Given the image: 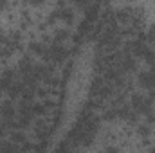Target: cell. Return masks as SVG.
<instances>
[{
	"label": "cell",
	"mask_w": 155,
	"mask_h": 153,
	"mask_svg": "<svg viewBox=\"0 0 155 153\" xmlns=\"http://www.w3.org/2000/svg\"><path fill=\"white\" fill-rule=\"evenodd\" d=\"M139 85L144 88H155V72H152V70L141 72L139 74Z\"/></svg>",
	"instance_id": "6da1fadb"
},
{
	"label": "cell",
	"mask_w": 155,
	"mask_h": 153,
	"mask_svg": "<svg viewBox=\"0 0 155 153\" xmlns=\"http://www.w3.org/2000/svg\"><path fill=\"white\" fill-rule=\"evenodd\" d=\"M0 112H2V115H4V122H9V121L15 119V106H13L11 101H4Z\"/></svg>",
	"instance_id": "7a4b0ae2"
},
{
	"label": "cell",
	"mask_w": 155,
	"mask_h": 153,
	"mask_svg": "<svg viewBox=\"0 0 155 153\" xmlns=\"http://www.w3.org/2000/svg\"><path fill=\"white\" fill-rule=\"evenodd\" d=\"M144 99H146V97H143L141 94H134V96H132V106L135 108V112H139V108L143 106Z\"/></svg>",
	"instance_id": "3957f363"
},
{
	"label": "cell",
	"mask_w": 155,
	"mask_h": 153,
	"mask_svg": "<svg viewBox=\"0 0 155 153\" xmlns=\"http://www.w3.org/2000/svg\"><path fill=\"white\" fill-rule=\"evenodd\" d=\"M67 38H69V31L61 29V31H58V33H56V36H54V43H58V45H60V43H63Z\"/></svg>",
	"instance_id": "277c9868"
},
{
	"label": "cell",
	"mask_w": 155,
	"mask_h": 153,
	"mask_svg": "<svg viewBox=\"0 0 155 153\" xmlns=\"http://www.w3.org/2000/svg\"><path fill=\"white\" fill-rule=\"evenodd\" d=\"M11 141H13V144H18V142L25 144V135H24L22 132H15V133L11 135Z\"/></svg>",
	"instance_id": "5b68a950"
},
{
	"label": "cell",
	"mask_w": 155,
	"mask_h": 153,
	"mask_svg": "<svg viewBox=\"0 0 155 153\" xmlns=\"http://www.w3.org/2000/svg\"><path fill=\"white\" fill-rule=\"evenodd\" d=\"M33 52H36V54H45L47 50H45V47L41 45V43H31V47H29Z\"/></svg>",
	"instance_id": "8992f818"
},
{
	"label": "cell",
	"mask_w": 155,
	"mask_h": 153,
	"mask_svg": "<svg viewBox=\"0 0 155 153\" xmlns=\"http://www.w3.org/2000/svg\"><path fill=\"white\" fill-rule=\"evenodd\" d=\"M60 16H61L67 24H72V22H74V13H72V11H63Z\"/></svg>",
	"instance_id": "52a82bcc"
},
{
	"label": "cell",
	"mask_w": 155,
	"mask_h": 153,
	"mask_svg": "<svg viewBox=\"0 0 155 153\" xmlns=\"http://www.w3.org/2000/svg\"><path fill=\"white\" fill-rule=\"evenodd\" d=\"M137 133H139L141 137H148V135H150V128H148L146 124H141V126L137 128Z\"/></svg>",
	"instance_id": "ba28073f"
},
{
	"label": "cell",
	"mask_w": 155,
	"mask_h": 153,
	"mask_svg": "<svg viewBox=\"0 0 155 153\" xmlns=\"http://www.w3.org/2000/svg\"><path fill=\"white\" fill-rule=\"evenodd\" d=\"M105 153H119V150H117L116 146H107L105 148Z\"/></svg>",
	"instance_id": "9c48e42d"
},
{
	"label": "cell",
	"mask_w": 155,
	"mask_h": 153,
	"mask_svg": "<svg viewBox=\"0 0 155 153\" xmlns=\"http://www.w3.org/2000/svg\"><path fill=\"white\" fill-rule=\"evenodd\" d=\"M9 56V50L7 49H0V58H7Z\"/></svg>",
	"instance_id": "30bf717a"
},
{
	"label": "cell",
	"mask_w": 155,
	"mask_h": 153,
	"mask_svg": "<svg viewBox=\"0 0 155 153\" xmlns=\"http://www.w3.org/2000/svg\"><path fill=\"white\" fill-rule=\"evenodd\" d=\"M2 7H5V4H0V9H2Z\"/></svg>",
	"instance_id": "8fae6325"
},
{
	"label": "cell",
	"mask_w": 155,
	"mask_h": 153,
	"mask_svg": "<svg viewBox=\"0 0 155 153\" xmlns=\"http://www.w3.org/2000/svg\"><path fill=\"white\" fill-rule=\"evenodd\" d=\"M2 128H4V124H0V132H2Z\"/></svg>",
	"instance_id": "7c38bea8"
},
{
	"label": "cell",
	"mask_w": 155,
	"mask_h": 153,
	"mask_svg": "<svg viewBox=\"0 0 155 153\" xmlns=\"http://www.w3.org/2000/svg\"><path fill=\"white\" fill-rule=\"evenodd\" d=\"M0 110H2V105H0Z\"/></svg>",
	"instance_id": "4fadbf2b"
}]
</instances>
